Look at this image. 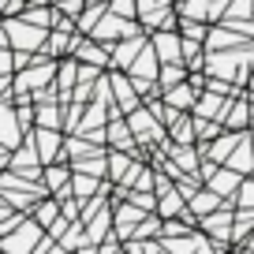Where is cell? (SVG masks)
Returning a JSON list of instances; mask_svg holds the SVG:
<instances>
[{
	"mask_svg": "<svg viewBox=\"0 0 254 254\" xmlns=\"http://www.w3.org/2000/svg\"><path fill=\"white\" fill-rule=\"evenodd\" d=\"M124 120H127V127H131V135H135V142H138V146H157V142H165V138H168L165 124H161V120L153 116L146 105L131 109Z\"/></svg>",
	"mask_w": 254,
	"mask_h": 254,
	"instance_id": "1",
	"label": "cell"
},
{
	"mask_svg": "<svg viewBox=\"0 0 254 254\" xmlns=\"http://www.w3.org/2000/svg\"><path fill=\"white\" fill-rule=\"evenodd\" d=\"M45 239V228H41L34 217H23L19 228H11L8 236H0V251L4 254H34V247Z\"/></svg>",
	"mask_w": 254,
	"mask_h": 254,
	"instance_id": "2",
	"label": "cell"
},
{
	"mask_svg": "<svg viewBox=\"0 0 254 254\" xmlns=\"http://www.w3.org/2000/svg\"><path fill=\"white\" fill-rule=\"evenodd\" d=\"M0 23H4V30H8V45H11V49L38 53V49L45 45V34H49V30H41V26L26 23L23 15H8V19H0Z\"/></svg>",
	"mask_w": 254,
	"mask_h": 254,
	"instance_id": "3",
	"label": "cell"
},
{
	"mask_svg": "<svg viewBox=\"0 0 254 254\" xmlns=\"http://www.w3.org/2000/svg\"><path fill=\"white\" fill-rule=\"evenodd\" d=\"M131 34H138L135 19H124V15H116V11H109V4H105V15L94 23L90 38H97L101 45H116L120 38H131Z\"/></svg>",
	"mask_w": 254,
	"mask_h": 254,
	"instance_id": "4",
	"label": "cell"
},
{
	"mask_svg": "<svg viewBox=\"0 0 254 254\" xmlns=\"http://www.w3.org/2000/svg\"><path fill=\"white\" fill-rule=\"evenodd\" d=\"M26 138L34 142L41 165H49V161H64V131H56V127H34Z\"/></svg>",
	"mask_w": 254,
	"mask_h": 254,
	"instance_id": "5",
	"label": "cell"
},
{
	"mask_svg": "<svg viewBox=\"0 0 254 254\" xmlns=\"http://www.w3.org/2000/svg\"><path fill=\"white\" fill-rule=\"evenodd\" d=\"M41 183L53 198H71V165L67 161H49L41 168Z\"/></svg>",
	"mask_w": 254,
	"mask_h": 254,
	"instance_id": "6",
	"label": "cell"
},
{
	"mask_svg": "<svg viewBox=\"0 0 254 254\" xmlns=\"http://www.w3.org/2000/svg\"><path fill=\"white\" fill-rule=\"evenodd\" d=\"M232 209L228 206H221V209H213V213H206V217H198V228L206 232L213 243H221V247H228L232 243Z\"/></svg>",
	"mask_w": 254,
	"mask_h": 254,
	"instance_id": "7",
	"label": "cell"
},
{
	"mask_svg": "<svg viewBox=\"0 0 254 254\" xmlns=\"http://www.w3.org/2000/svg\"><path fill=\"white\" fill-rule=\"evenodd\" d=\"M23 138H26V131H23V124H19L15 101H0V146H4V150H15Z\"/></svg>",
	"mask_w": 254,
	"mask_h": 254,
	"instance_id": "8",
	"label": "cell"
},
{
	"mask_svg": "<svg viewBox=\"0 0 254 254\" xmlns=\"http://www.w3.org/2000/svg\"><path fill=\"white\" fill-rule=\"evenodd\" d=\"M228 0H180V15L183 19H198V23H217L224 19Z\"/></svg>",
	"mask_w": 254,
	"mask_h": 254,
	"instance_id": "9",
	"label": "cell"
},
{
	"mask_svg": "<svg viewBox=\"0 0 254 254\" xmlns=\"http://www.w3.org/2000/svg\"><path fill=\"white\" fill-rule=\"evenodd\" d=\"M146 34L138 30V34H131V38H120L116 45H109V60H112V67H120V71H127L131 67V60H135L138 53H142V45H146Z\"/></svg>",
	"mask_w": 254,
	"mask_h": 254,
	"instance_id": "10",
	"label": "cell"
},
{
	"mask_svg": "<svg viewBox=\"0 0 254 254\" xmlns=\"http://www.w3.org/2000/svg\"><path fill=\"white\" fill-rule=\"evenodd\" d=\"M239 183H243V176H239L236 168H228V165H217L213 172L206 176V187H209V190H217V194H221L224 202H236Z\"/></svg>",
	"mask_w": 254,
	"mask_h": 254,
	"instance_id": "11",
	"label": "cell"
},
{
	"mask_svg": "<svg viewBox=\"0 0 254 254\" xmlns=\"http://www.w3.org/2000/svg\"><path fill=\"white\" fill-rule=\"evenodd\" d=\"M105 79H109V90L116 97H112V105H116L120 112H131V109H138V105H142V97L135 94V86H131V79H127V75H120V71H112V75H105Z\"/></svg>",
	"mask_w": 254,
	"mask_h": 254,
	"instance_id": "12",
	"label": "cell"
},
{
	"mask_svg": "<svg viewBox=\"0 0 254 254\" xmlns=\"http://www.w3.org/2000/svg\"><path fill=\"white\" fill-rule=\"evenodd\" d=\"M150 45H153V53H157L161 64L183 60V53H180V30H150Z\"/></svg>",
	"mask_w": 254,
	"mask_h": 254,
	"instance_id": "13",
	"label": "cell"
},
{
	"mask_svg": "<svg viewBox=\"0 0 254 254\" xmlns=\"http://www.w3.org/2000/svg\"><path fill=\"white\" fill-rule=\"evenodd\" d=\"M228 101H232V97L213 94V90H202V94H198V101H194V109H190V116H202V120H221V116H224V109H228Z\"/></svg>",
	"mask_w": 254,
	"mask_h": 254,
	"instance_id": "14",
	"label": "cell"
},
{
	"mask_svg": "<svg viewBox=\"0 0 254 254\" xmlns=\"http://www.w3.org/2000/svg\"><path fill=\"white\" fill-rule=\"evenodd\" d=\"M105 142H109L112 150H135L138 146L124 116H109V124H105Z\"/></svg>",
	"mask_w": 254,
	"mask_h": 254,
	"instance_id": "15",
	"label": "cell"
},
{
	"mask_svg": "<svg viewBox=\"0 0 254 254\" xmlns=\"http://www.w3.org/2000/svg\"><path fill=\"white\" fill-rule=\"evenodd\" d=\"M161 97H165V105H172V109L190 112V109H194V101H198V90H194L187 79H183V82H176V86L161 90Z\"/></svg>",
	"mask_w": 254,
	"mask_h": 254,
	"instance_id": "16",
	"label": "cell"
},
{
	"mask_svg": "<svg viewBox=\"0 0 254 254\" xmlns=\"http://www.w3.org/2000/svg\"><path fill=\"white\" fill-rule=\"evenodd\" d=\"M228 168H236L239 176H254V146H251V138H247V131H243V138L236 142V150L228 153V161H224Z\"/></svg>",
	"mask_w": 254,
	"mask_h": 254,
	"instance_id": "17",
	"label": "cell"
},
{
	"mask_svg": "<svg viewBox=\"0 0 254 254\" xmlns=\"http://www.w3.org/2000/svg\"><path fill=\"white\" fill-rule=\"evenodd\" d=\"M221 124H224V131H247V127H251V101L232 97L224 116H221Z\"/></svg>",
	"mask_w": 254,
	"mask_h": 254,
	"instance_id": "18",
	"label": "cell"
},
{
	"mask_svg": "<svg viewBox=\"0 0 254 254\" xmlns=\"http://www.w3.org/2000/svg\"><path fill=\"white\" fill-rule=\"evenodd\" d=\"M224 206V198L217 194V190H209V187H198L194 194L187 198V209L194 217H206V213H213V209H221Z\"/></svg>",
	"mask_w": 254,
	"mask_h": 254,
	"instance_id": "19",
	"label": "cell"
},
{
	"mask_svg": "<svg viewBox=\"0 0 254 254\" xmlns=\"http://www.w3.org/2000/svg\"><path fill=\"white\" fill-rule=\"evenodd\" d=\"M97 190H101V176H90V172L71 168V198H79V206L90 198V194H97Z\"/></svg>",
	"mask_w": 254,
	"mask_h": 254,
	"instance_id": "20",
	"label": "cell"
},
{
	"mask_svg": "<svg viewBox=\"0 0 254 254\" xmlns=\"http://www.w3.org/2000/svg\"><path fill=\"white\" fill-rule=\"evenodd\" d=\"M64 101H45V105H34V127H56L64 131V116H60Z\"/></svg>",
	"mask_w": 254,
	"mask_h": 254,
	"instance_id": "21",
	"label": "cell"
},
{
	"mask_svg": "<svg viewBox=\"0 0 254 254\" xmlns=\"http://www.w3.org/2000/svg\"><path fill=\"white\" fill-rule=\"evenodd\" d=\"M30 217L49 232V224L60 217V198H49V194H45V198H38V202H34V213H30Z\"/></svg>",
	"mask_w": 254,
	"mask_h": 254,
	"instance_id": "22",
	"label": "cell"
},
{
	"mask_svg": "<svg viewBox=\"0 0 254 254\" xmlns=\"http://www.w3.org/2000/svg\"><path fill=\"white\" fill-rule=\"evenodd\" d=\"M56 243H64L67 251H79V247L86 243V224H82V221H71L67 228H64V236L56 239Z\"/></svg>",
	"mask_w": 254,
	"mask_h": 254,
	"instance_id": "23",
	"label": "cell"
},
{
	"mask_svg": "<svg viewBox=\"0 0 254 254\" xmlns=\"http://www.w3.org/2000/svg\"><path fill=\"white\" fill-rule=\"evenodd\" d=\"M127 168H131V157H127V150H109V176H112V183L124 180Z\"/></svg>",
	"mask_w": 254,
	"mask_h": 254,
	"instance_id": "24",
	"label": "cell"
},
{
	"mask_svg": "<svg viewBox=\"0 0 254 254\" xmlns=\"http://www.w3.org/2000/svg\"><path fill=\"white\" fill-rule=\"evenodd\" d=\"M221 131H224L221 120H202V116H194V135H198V142H213Z\"/></svg>",
	"mask_w": 254,
	"mask_h": 254,
	"instance_id": "25",
	"label": "cell"
},
{
	"mask_svg": "<svg viewBox=\"0 0 254 254\" xmlns=\"http://www.w3.org/2000/svg\"><path fill=\"white\" fill-rule=\"evenodd\" d=\"M224 19H254V0H228Z\"/></svg>",
	"mask_w": 254,
	"mask_h": 254,
	"instance_id": "26",
	"label": "cell"
},
{
	"mask_svg": "<svg viewBox=\"0 0 254 254\" xmlns=\"http://www.w3.org/2000/svg\"><path fill=\"white\" fill-rule=\"evenodd\" d=\"M236 206L254 209V176H243V183H239V190H236Z\"/></svg>",
	"mask_w": 254,
	"mask_h": 254,
	"instance_id": "27",
	"label": "cell"
},
{
	"mask_svg": "<svg viewBox=\"0 0 254 254\" xmlns=\"http://www.w3.org/2000/svg\"><path fill=\"white\" fill-rule=\"evenodd\" d=\"M105 4H109V11L124 19H138V0H105Z\"/></svg>",
	"mask_w": 254,
	"mask_h": 254,
	"instance_id": "28",
	"label": "cell"
},
{
	"mask_svg": "<svg viewBox=\"0 0 254 254\" xmlns=\"http://www.w3.org/2000/svg\"><path fill=\"white\" fill-rule=\"evenodd\" d=\"M0 75H15V49L11 45L0 49Z\"/></svg>",
	"mask_w": 254,
	"mask_h": 254,
	"instance_id": "29",
	"label": "cell"
},
{
	"mask_svg": "<svg viewBox=\"0 0 254 254\" xmlns=\"http://www.w3.org/2000/svg\"><path fill=\"white\" fill-rule=\"evenodd\" d=\"M56 8H60V15H67V19H79V11L86 8V0H60Z\"/></svg>",
	"mask_w": 254,
	"mask_h": 254,
	"instance_id": "30",
	"label": "cell"
},
{
	"mask_svg": "<svg viewBox=\"0 0 254 254\" xmlns=\"http://www.w3.org/2000/svg\"><path fill=\"white\" fill-rule=\"evenodd\" d=\"M0 101H15V86H11V75H0Z\"/></svg>",
	"mask_w": 254,
	"mask_h": 254,
	"instance_id": "31",
	"label": "cell"
},
{
	"mask_svg": "<svg viewBox=\"0 0 254 254\" xmlns=\"http://www.w3.org/2000/svg\"><path fill=\"white\" fill-rule=\"evenodd\" d=\"M8 45V30H4V23H0V49Z\"/></svg>",
	"mask_w": 254,
	"mask_h": 254,
	"instance_id": "32",
	"label": "cell"
},
{
	"mask_svg": "<svg viewBox=\"0 0 254 254\" xmlns=\"http://www.w3.org/2000/svg\"><path fill=\"white\" fill-rule=\"evenodd\" d=\"M247 86H251V94H254V67H251V75H247Z\"/></svg>",
	"mask_w": 254,
	"mask_h": 254,
	"instance_id": "33",
	"label": "cell"
},
{
	"mask_svg": "<svg viewBox=\"0 0 254 254\" xmlns=\"http://www.w3.org/2000/svg\"><path fill=\"white\" fill-rule=\"evenodd\" d=\"M8 15V0H0V19Z\"/></svg>",
	"mask_w": 254,
	"mask_h": 254,
	"instance_id": "34",
	"label": "cell"
},
{
	"mask_svg": "<svg viewBox=\"0 0 254 254\" xmlns=\"http://www.w3.org/2000/svg\"><path fill=\"white\" fill-rule=\"evenodd\" d=\"M247 138H251V146H254V131H247Z\"/></svg>",
	"mask_w": 254,
	"mask_h": 254,
	"instance_id": "35",
	"label": "cell"
},
{
	"mask_svg": "<svg viewBox=\"0 0 254 254\" xmlns=\"http://www.w3.org/2000/svg\"><path fill=\"white\" fill-rule=\"evenodd\" d=\"M53 4H60V0H53Z\"/></svg>",
	"mask_w": 254,
	"mask_h": 254,
	"instance_id": "36",
	"label": "cell"
},
{
	"mask_svg": "<svg viewBox=\"0 0 254 254\" xmlns=\"http://www.w3.org/2000/svg\"><path fill=\"white\" fill-rule=\"evenodd\" d=\"M0 254H4V251H0Z\"/></svg>",
	"mask_w": 254,
	"mask_h": 254,
	"instance_id": "37",
	"label": "cell"
}]
</instances>
